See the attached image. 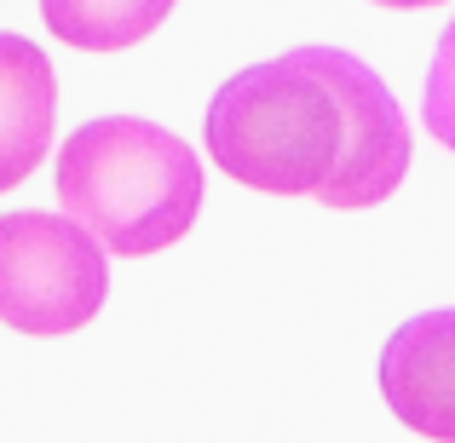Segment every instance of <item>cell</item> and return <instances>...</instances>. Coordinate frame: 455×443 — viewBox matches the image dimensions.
Here are the masks:
<instances>
[{
	"label": "cell",
	"instance_id": "obj_3",
	"mask_svg": "<svg viewBox=\"0 0 455 443\" xmlns=\"http://www.w3.org/2000/svg\"><path fill=\"white\" fill-rule=\"evenodd\" d=\"M110 294L99 236L69 213H0V322L18 334H76Z\"/></svg>",
	"mask_w": 455,
	"mask_h": 443
},
{
	"label": "cell",
	"instance_id": "obj_2",
	"mask_svg": "<svg viewBox=\"0 0 455 443\" xmlns=\"http://www.w3.org/2000/svg\"><path fill=\"white\" fill-rule=\"evenodd\" d=\"M52 185L69 219L122 259L173 248L202 213L196 150L145 115L81 122L58 150Z\"/></svg>",
	"mask_w": 455,
	"mask_h": 443
},
{
	"label": "cell",
	"instance_id": "obj_8",
	"mask_svg": "<svg viewBox=\"0 0 455 443\" xmlns=\"http://www.w3.org/2000/svg\"><path fill=\"white\" fill-rule=\"evenodd\" d=\"M375 6H398V12H415V6H438V0H375Z\"/></svg>",
	"mask_w": 455,
	"mask_h": 443
},
{
	"label": "cell",
	"instance_id": "obj_5",
	"mask_svg": "<svg viewBox=\"0 0 455 443\" xmlns=\"http://www.w3.org/2000/svg\"><path fill=\"white\" fill-rule=\"evenodd\" d=\"M58 75L29 35L0 29V196L18 190L52 150Z\"/></svg>",
	"mask_w": 455,
	"mask_h": 443
},
{
	"label": "cell",
	"instance_id": "obj_4",
	"mask_svg": "<svg viewBox=\"0 0 455 443\" xmlns=\"http://www.w3.org/2000/svg\"><path fill=\"white\" fill-rule=\"evenodd\" d=\"M380 398L410 432L455 443V305L392 328L380 345Z\"/></svg>",
	"mask_w": 455,
	"mask_h": 443
},
{
	"label": "cell",
	"instance_id": "obj_1",
	"mask_svg": "<svg viewBox=\"0 0 455 443\" xmlns=\"http://www.w3.org/2000/svg\"><path fill=\"white\" fill-rule=\"evenodd\" d=\"M202 138L225 178L323 208H375L410 173V122L392 87L340 46L236 69L213 92Z\"/></svg>",
	"mask_w": 455,
	"mask_h": 443
},
{
	"label": "cell",
	"instance_id": "obj_7",
	"mask_svg": "<svg viewBox=\"0 0 455 443\" xmlns=\"http://www.w3.org/2000/svg\"><path fill=\"white\" fill-rule=\"evenodd\" d=\"M421 115H427V133H433L444 150H455V18H450V29L438 35L433 69H427V99H421Z\"/></svg>",
	"mask_w": 455,
	"mask_h": 443
},
{
	"label": "cell",
	"instance_id": "obj_6",
	"mask_svg": "<svg viewBox=\"0 0 455 443\" xmlns=\"http://www.w3.org/2000/svg\"><path fill=\"white\" fill-rule=\"evenodd\" d=\"M41 18L76 52H127L173 18V0H41Z\"/></svg>",
	"mask_w": 455,
	"mask_h": 443
}]
</instances>
